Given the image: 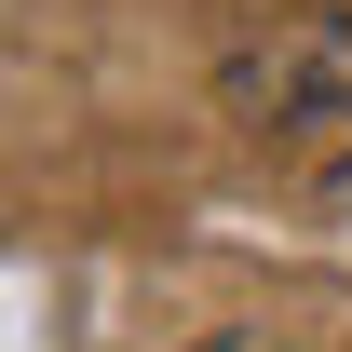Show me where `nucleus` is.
Wrapping results in <instances>:
<instances>
[{
	"instance_id": "nucleus-1",
	"label": "nucleus",
	"mask_w": 352,
	"mask_h": 352,
	"mask_svg": "<svg viewBox=\"0 0 352 352\" xmlns=\"http://www.w3.org/2000/svg\"><path fill=\"white\" fill-rule=\"evenodd\" d=\"M230 122L258 135H352V14H285L217 68Z\"/></svg>"
},
{
	"instance_id": "nucleus-2",
	"label": "nucleus",
	"mask_w": 352,
	"mask_h": 352,
	"mask_svg": "<svg viewBox=\"0 0 352 352\" xmlns=\"http://www.w3.org/2000/svg\"><path fill=\"white\" fill-rule=\"evenodd\" d=\"M204 352H298V339H204Z\"/></svg>"
}]
</instances>
